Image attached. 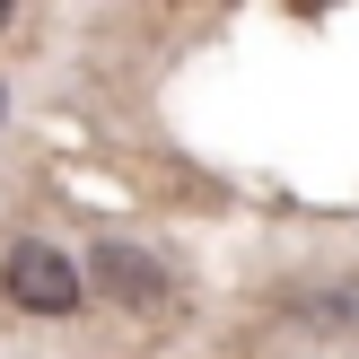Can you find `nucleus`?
I'll use <instances>...</instances> for the list:
<instances>
[{
	"instance_id": "obj_1",
	"label": "nucleus",
	"mask_w": 359,
	"mask_h": 359,
	"mask_svg": "<svg viewBox=\"0 0 359 359\" xmlns=\"http://www.w3.org/2000/svg\"><path fill=\"white\" fill-rule=\"evenodd\" d=\"M0 290L18 298L27 316H70L79 307V263L70 255H53V245H9V263H0Z\"/></svg>"
},
{
	"instance_id": "obj_2",
	"label": "nucleus",
	"mask_w": 359,
	"mask_h": 359,
	"mask_svg": "<svg viewBox=\"0 0 359 359\" xmlns=\"http://www.w3.org/2000/svg\"><path fill=\"white\" fill-rule=\"evenodd\" d=\"M79 290L114 298V307H167V272H158V255H140V245H97V263H88Z\"/></svg>"
},
{
	"instance_id": "obj_3",
	"label": "nucleus",
	"mask_w": 359,
	"mask_h": 359,
	"mask_svg": "<svg viewBox=\"0 0 359 359\" xmlns=\"http://www.w3.org/2000/svg\"><path fill=\"white\" fill-rule=\"evenodd\" d=\"M0 27H9V9H0Z\"/></svg>"
},
{
	"instance_id": "obj_4",
	"label": "nucleus",
	"mask_w": 359,
	"mask_h": 359,
	"mask_svg": "<svg viewBox=\"0 0 359 359\" xmlns=\"http://www.w3.org/2000/svg\"><path fill=\"white\" fill-rule=\"evenodd\" d=\"M0 105H9V97H0Z\"/></svg>"
}]
</instances>
